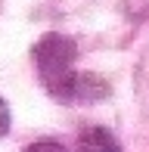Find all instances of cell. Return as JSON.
<instances>
[{"label": "cell", "mask_w": 149, "mask_h": 152, "mask_svg": "<svg viewBox=\"0 0 149 152\" xmlns=\"http://www.w3.org/2000/svg\"><path fill=\"white\" fill-rule=\"evenodd\" d=\"M74 59H78V44L69 34H59V31L44 34L34 47V65H37L40 81L50 90V96H56L62 102L74 78Z\"/></svg>", "instance_id": "1"}, {"label": "cell", "mask_w": 149, "mask_h": 152, "mask_svg": "<svg viewBox=\"0 0 149 152\" xmlns=\"http://www.w3.org/2000/svg\"><path fill=\"white\" fill-rule=\"evenodd\" d=\"M109 96V84L96 75H87V72H74L72 84H69V93H65V102H93V99H103Z\"/></svg>", "instance_id": "2"}, {"label": "cell", "mask_w": 149, "mask_h": 152, "mask_svg": "<svg viewBox=\"0 0 149 152\" xmlns=\"http://www.w3.org/2000/svg\"><path fill=\"white\" fill-rule=\"evenodd\" d=\"M74 152H121V146L109 127H87L81 130Z\"/></svg>", "instance_id": "3"}, {"label": "cell", "mask_w": 149, "mask_h": 152, "mask_svg": "<svg viewBox=\"0 0 149 152\" xmlns=\"http://www.w3.org/2000/svg\"><path fill=\"white\" fill-rule=\"evenodd\" d=\"M25 152H69L62 146V143H56V140H37V143H31Z\"/></svg>", "instance_id": "4"}, {"label": "cell", "mask_w": 149, "mask_h": 152, "mask_svg": "<svg viewBox=\"0 0 149 152\" xmlns=\"http://www.w3.org/2000/svg\"><path fill=\"white\" fill-rule=\"evenodd\" d=\"M9 134V106H6V99L0 96V140Z\"/></svg>", "instance_id": "5"}]
</instances>
